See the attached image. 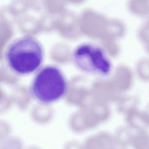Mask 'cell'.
Wrapping results in <instances>:
<instances>
[{"label": "cell", "instance_id": "obj_3", "mask_svg": "<svg viewBox=\"0 0 149 149\" xmlns=\"http://www.w3.org/2000/svg\"><path fill=\"white\" fill-rule=\"evenodd\" d=\"M72 61L81 72L96 76L105 77L112 71V62L105 51L100 46L83 43L72 52Z\"/></svg>", "mask_w": 149, "mask_h": 149}, {"label": "cell", "instance_id": "obj_4", "mask_svg": "<svg viewBox=\"0 0 149 149\" xmlns=\"http://www.w3.org/2000/svg\"><path fill=\"white\" fill-rule=\"evenodd\" d=\"M130 8L134 14L144 17L149 11V0H132Z\"/></svg>", "mask_w": 149, "mask_h": 149}, {"label": "cell", "instance_id": "obj_5", "mask_svg": "<svg viewBox=\"0 0 149 149\" xmlns=\"http://www.w3.org/2000/svg\"><path fill=\"white\" fill-rule=\"evenodd\" d=\"M139 73L145 83L149 82V56L142 58L138 63Z\"/></svg>", "mask_w": 149, "mask_h": 149}, {"label": "cell", "instance_id": "obj_1", "mask_svg": "<svg viewBox=\"0 0 149 149\" xmlns=\"http://www.w3.org/2000/svg\"><path fill=\"white\" fill-rule=\"evenodd\" d=\"M44 58L41 42L34 37H20L8 47L5 55L9 69L19 76H26L38 70Z\"/></svg>", "mask_w": 149, "mask_h": 149}, {"label": "cell", "instance_id": "obj_2", "mask_svg": "<svg viewBox=\"0 0 149 149\" xmlns=\"http://www.w3.org/2000/svg\"><path fill=\"white\" fill-rule=\"evenodd\" d=\"M66 77L57 66L48 65L40 69L30 85L33 96L44 104L54 103L62 98L68 91Z\"/></svg>", "mask_w": 149, "mask_h": 149}, {"label": "cell", "instance_id": "obj_6", "mask_svg": "<svg viewBox=\"0 0 149 149\" xmlns=\"http://www.w3.org/2000/svg\"><path fill=\"white\" fill-rule=\"evenodd\" d=\"M144 51L149 56V38L143 44Z\"/></svg>", "mask_w": 149, "mask_h": 149}, {"label": "cell", "instance_id": "obj_7", "mask_svg": "<svg viewBox=\"0 0 149 149\" xmlns=\"http://www.w3.org/2000/svg\"><path fill=\"white\" fill-rule=\"evenodd\" d=\"M144 18V22L143 24H144L146 26L149 27V11Z\"/></svg>", "mask_w": 149, "mask_h": 149}]
</instances>
